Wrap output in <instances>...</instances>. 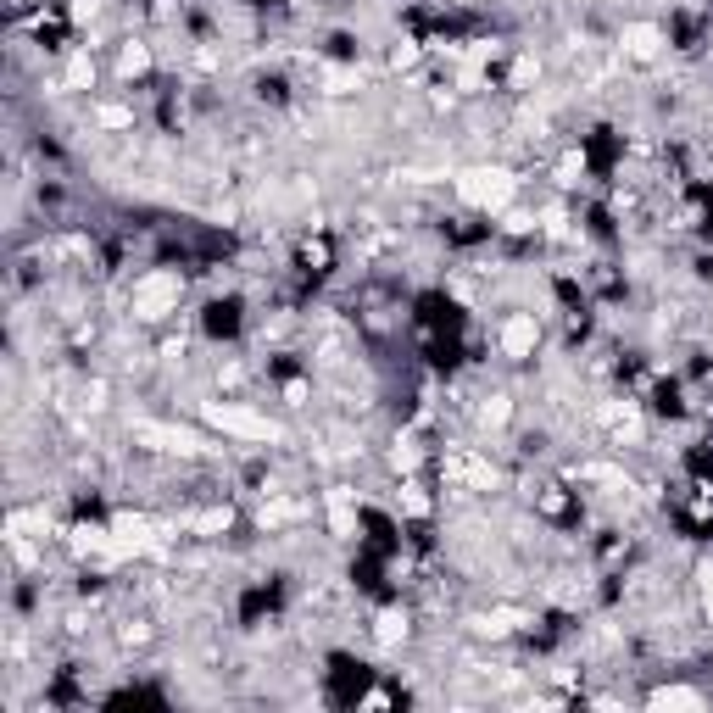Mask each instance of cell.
<instances>
[{
	"label": "cell",
	"mask_w": 713,
	"mask_h": 713,
	"mask_svg": "<svg viewBox=\"0 0 713 713\" xmlns=\"http://www.w3.org/2000/svg\"><path fill=\"white\" fill-rule=\"evenodd\" d=\"M457 195H463L468 207H480V212H502L513 195H519V179L502 168H468L463 179H457Z\"/></svg>",
	"instance_id": "6da1fadb"
},
{
	"label": "cell",
	"mask_w": 713,
	"mask_h": 713,
	"mask_svg": "<svg viewBox=\"0 0 713 713\" xmlns=\"http://www.w3.org/2000/svg\"><path fill=\"white\" fill-rule=\"evenodd\" d=\"M496 346H502L507 363H524V357H535V346H541V324H535V312H513V318H502V335H496Z\"/></svg>",
	"instance_id": "7a4b0ae2"
},
{
	"label": "cell",
	"mask_w": 713,
	"mask_h": 713,
	"mask_svg": "<svg viewBox=\"0 0 713 713\" xmlns=\"http://www.w3.org/2000/svg\"><path fill=\"white\" fill-rule=\"evenodd\" d=\"M624 51L636 56V62H652V56L663 51V34L652 23H630V28H624Z\"/></svg>",
	"instance_id": "3957f363"
},
{
	"label": "cell",
	"mask_w": 713,
	"mask_h": 713,
	"mask_svg": "<svg viewBox=\"0 0 713 713\" xmlns=\"http://www.w3.org/2000/svg\"><path fill=\"white\" fill-rule=\"evenodd\" d=\"M374 636H379V647H396V641L407 636V613H379V624H374Z\"/></svg>",
	"instance_id": "277c9868"
},
{
	"label": "cell",
	"mask_w": 713,
	"mask_h": 713,
	"mask_svg": "<svg viewBox=\"0 0 713 713\" xmlns=\"http://www.w3.org/2000/svg\"><path fill=\"white\" fill-rule=\"evenodd\" d=\"M702 613H708V624H713V569H702Z\"/></svg>",
	"instance_id": "5b68a950"
},
{
	"label": "cell",
	"mask_w": 713,
	"mask_h": 713,
	"mask_svg": "<svg viewBox=\"0 0 713 713\" xmlns=\"http://www.w3.org/2000/svg\"><path fill=\"white\" fill-rule=\"evenodd\" d=\"M652 702H697V691H680V686H669V691H658Z\"/></svg>",
	"instance_id": "8992f818"
}]
</instances>
